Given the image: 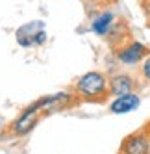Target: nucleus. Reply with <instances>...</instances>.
Wrapping results in <instances>:
<instances>
[{
  "label": "nucleus",
  "instance_id": "nucleus-5",
  "mask_svg": "<svg viewBox=\"0 0 150 154\" xmlns=\"http://www.w3.org/2000/svg\"><path fill=\"white\" fill-rule=\"evenodd\" d=\"M39 119H41V113H39V109L34 106V104H30L28 108H24L22 112H20L11 123L8 125V136L9 137H26L32 130H34L39 123Z\"/></svg>",
  "mask_w": 150,
  "mask_h": 154
},
{
  "label": "nucleus",
  "instance_id": "nucleus-15",
  "mask_svg": "<svg viewBox=\"0 0 150 154\" xmlns=\"http://www.w3.org/2000/svg\"><path fill=\"white\" fill-rule=\"evenodd\" d=\"M139 2H141V4H143V8H145V6H148V4H150V0H139Z\"/></svg>",
  "mask_w": 150,
  "mask_h": 154
},
{
  "label": "nucleus",
  "instance_id": "nucleus-6",
  "mask_svg": "<svg viewBox=\"0 0 150 154\" xmlns=\"http://www.w3.org/2000/svg\"><path fill=\"white\" fill-rule=\"evenodd\" d=\"M117 20H119V17H117V13L113 9H110V8L96 9V11L91 15L89 30L98 37H108V34L111 32V28L115 26Z\"/></svg>",
  "mask_w": 150,
  "mask_h": 154
},
{
  "label": "nucleus",
  "instance_id": "nucleus-17",
  "mask_svg": "<svg viewBox=\"0 0 150 154\" xmlns=\"http://www.w3.org/2000/svg\"><path fill=\"white\" fill-rule=\"evenodd\" d=\"M146 128H148V130H150V125H148V126H146Z\"/></svg>",
  "mask_w": 150,
  "mask_h": 154
},
{
  "label": "nucleus",
  "instance_id": "nucleus-7",
  "mask_svg": "<svg viewBox=\"0 0 150 154\" xmlns=\"http://www.w3.org/2000/svg\"><path fill=\"white\" fill-rule=\"evenodd\" d=\"M121 154H150V130H139L130 134L121 145Z\"/></svg>",
  "mask_w": 150,
  "mask_h": 154
},
{
  "label": "nucleus",
  "instance_id": "nucleus-16",
  "mask_svg": "<svg viewBox=\"0 0 150 154\" xmlns=\"http://www.w3.org/2000/svg\"><path fill=\"white\" fill-rule=\"evenodd\" d=\"M80 2H83V4H91V2H94V0H80Z\"/></svg>",
  "mask_w": 150,
  "mask_h": 154
},
{
  "label": "nucleus",
  "instance_id": "nucleus-4",
  "mask_svg": "<svg viewBox=\"0 0 150 154\" xmlns=\"http://www.w3.org/2000/svg\"><path fill=\"white\" fill-rule=\"evenodd\" d=\"M148 52L150 48L145 43L137 41V39H128L121 47L115 48V60L122 67H139Z\"/></svg>",
  "mask_w": 150,
  "mask_h": 154
},
{
  "label": "nucleus",
  "instance_id": "nucleus-9",
  "mask_svg": "<svg viewBox=\"0 0 150 154\" xmlns=\"http://www.w3.org/2000/svg\"><path fill=\"white\" fill-rule=\"evenodd\" d=\"M139 106H141L139 93H128V95H121V97H113L108 109H110V113L124 115V113H132L135 109H139Z\"/></svg>",
  "mask_w": 150,
  "mask_h": 154
},
{
  "label": "nucleus",
  "instance_id": "nucleus-3",
  "mask_svg": "<svg viewBox=\"0 0 150 154\" xmlns=\"http://www.w3.org/2000/svg\"><path fill=\"white\" fill-rule=\"evenodd\" d=\"M78 102H80L78 97L70 89V91H56L52 95H45V97H41L39 100H35L34 106L39 109L41 117H46V115L59 113L63 109H69L72 106H76Z\"/></svg>",
  "mask_w": 150,
  "mask_h": 154
},
{
  "label": "nucleus",
  "instance_id": "nucleus-1",
  "mask_svg": "<svg viewBox=\"0 0 150 154\" xmlns=\"http://www.w3.org/2000/svg\"><path fill=\"white\" fill-rule=\"evenodd\" d=\"M80 102H106L110 97V76L102 71H87L72 84Z\"/></svg>",
  "mask_w": 150,
  "mask_h": 154
},
{
  "label": "nucleus",
  "instance_id": "nucleus-12",
  "mask_svg": "<svg viewBox=\"0 0 150 154\" xmlns=\"http://www.w3.org/2000/svg\"><path fill=\"white\" fill-rule=\"evenodd\" d=\"M0 132H6V119L0 115Z\"/></svg>",
  "mask_w": 150,
  "mask_h": 154
},
{
  "label": "nucleus",
  "instance_id": "nucleus-13",
  "mask_svg": "<svg viewBox=\"0 0 150 154\" xmlns=\"http://www.w3.org/2000/svg\"><path fill=\"white\" fill-rule=\"evenodd\" d=\"M145 11H146V23H148V26H150V4L145 6Z\"/></svg>",
  "mask_w": 150,
  "mask_h": 154
},
{
  "label": "nucleus",
  "instance_id": "nucleus-11",
  "mask_svg": "<svg viewBox=\"0 0 150 154\" xmlns=\"http://www.w3.org/2000/svg\"><path fill=\"white\" fill-rule=\"evenodd\" d=\"M139 76H141V80L145 84H150V52L146 54V58L141 61V65H139Z\"/></svg>",
  "mask_w": 150,
  "mask_h": 154
},
{
  "label": "nucleus",
  "instance_id": "nucleus-10",
  "mask_svg": "<svg viewBox=\"0 0 150 154\" xmlns=\"http://www.w3.org/2000/svg\"><path fill=\"white\" fill-rule=\"evenodd\" d=\"M106 39H108L111 45L121 47L122 43H126L128 39H130V37H128V28H126V24L122 23V20H117L115 26L111 28V32L108 34V37H106Z\"/></svg>",
  "mask_w": 150,
  "mask_h": 154
},
{
  "label": "nucleus",
  "instance_id": "nucleus-8",
  "mask_svg": "<svg viewBox=\"0 0 150 154\" xmlns=\"http://www.w3.org/2000/svg\"><path fill=\"white\" fill-rule=\"evenodd\" d=\"M137 78L130 72H111L110 74V95L111 97H121V95H128V93H135L137 89Z\"/></svg>",
  "mask_w": 150,
  "mask_h": 154
},
{
  "label": "nucleus",
  "instance_id": "nucleus-14",
  "mask_svg": "<svg viewBox=\"0 0 150 154\" xmlns=\"http://www.w3.org/2000/svg\"><path fill=\"white\" fill-rule=\"evenodd\" d=\"M8 137V132H0V141H4Z\"/></svg>",
  "mask_w": 150,
  "mask_h": 154
},
{
  "label": "nucleus",
  "instance_id": "nucleus-2",
  "mask_svg": "<svg viewBox=\"0 0 150 154\" xmlns=\"http://www.w3.org/2000/svg\"><path fill=\"white\" fill-rule=\"evenodd\" d=\"M46 39H48L46 24H45V20H41V19L24 23L15 30V41H17V45L22 47V48L43 47L46 43Z\"/></svg>",
  "mask_w": 150,
  "mask_h": 154
}]
</instances>
